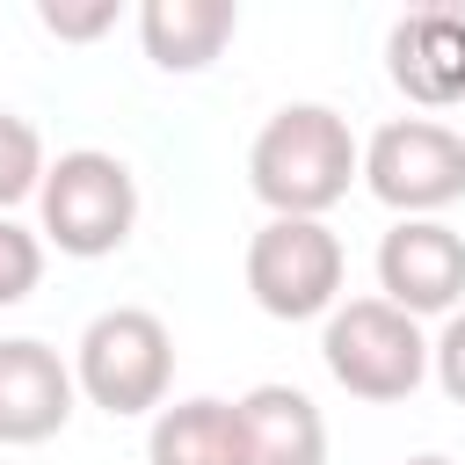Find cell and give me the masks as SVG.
Wrapping results in <instances>:
<instances>
[{"label":"cell","mask_w":465,"mask_h":465,"mask_svg":"<svg viewBox=\"0 0 465 465\" xmlns=\"http://www.w3.org/2000/svg\"><path fill=\"white\" fill-rule=\"evenodd\" d=\"M349 182H363V145L327 102H283L247 145V189L269 218H327Z\"/></svg>","instance_id":"6da1fadb"},{"label":"cell","mask_w":465,"mask_h":465,"mask_svg":"<svg viewBox=\"0 0 465 465\" xmlns=\"http://www.w3.org/2000/svg\"><path fill=\"white\" fill-rule=\"evenodd\" d=\"M73 385L109 421L160 414L167 407V385H174V334H167V320L145 312V305L94 312L80 327V349H73Z\"/></svg>","instance_id":"7a4b0ae2"},{"label":"cell","mask_w":465,"mask_h":465,"mask_svg":"<svg viewBox=\"0 0 465 465\" xmlns=\"http://www.w3.org/2000/svg\"><path fill=\"white\" fill-rule=\"evenodd\" d=\"M320 363L349 400L392 407L429 378V334L414 312H400L385 298H349L320 327Z\"/></svg>","instance_id":"3957f363"},{"label":"cell","mask_w":465,"mask_h":465,"mask_svg":"<svg viewBox=\"0 0 465 465\" xmlns=\"http://www.w3.org/2000/svg\"><path fill=\"white\" fill-rule=\"evenodd\" d=\"M36 218H44V240L73 262H102L131 240L138 225V182L116 153L102 145H80V153H58L44 167V189H36Z\"/></svg>","instance_id":"277c9868"},{"label":"cell","mask_w":465,"mask_h":465,"mask_svg":"<svg viewBox=\"0 0 465 465\" xmlns=\"http://www.w3.org/2000/svg\"><path fill=\"white\" fill-rule=\"evenodd\" d=\"M363 189L400 218H436L465 196V131L436 116H392L363 145Z\"/></svg>","instance_id":"5b68a950"},{"label":"cell","mask_w":465,"mask_h":465,"mask_svg":"<svg viewBox=\"0 0 465 465\" xmlns=\"http://www.w3.org/2000/svg\"><path fill=\"white\" fill-rule=\"evenodd\" d=\"M341 240L327 218H269L247 240V291L269 320H327L341 305Z\"/></svg>","instance_id":"8992f818"},{"label":"cell","mask_w":465,"mask_h":465,"mask_svg":"<svg viewBox=\"0 0 465 465\" xmlns=\"http://www.w3.org/2000/svg\"><path fill=\"white\" fill-rule=\"evenodd\" d=\"M378 291L385 305L429 320V312H458L465 305V240L443 218H400L378 240Z\"/></svg>","instance_id":"52a82bcc"},{"label":"cell","mask_w":465,"mask_h":465,"mask_svg":"<svg viewBox=\"0 0 465 465\" xmlns=\"http://www.w3.org/2000/svg\"><path fill=\"white\" fill-rule=\"evenodd\" d=\"M73 363L36 341V334H7L0 341V443H51L73 421Z\"/></svg>","instance_id":"ba28073f"},{"label":"cell","mask_w":465,"mask_h":465,"mask_svg":"<svg viewBox=\"0 0 465 465\" xmlns=\"http://www.w3.org/2000/svg\"><path fill=\"white\" fill-rule=\"evenodd\" d=\"M385 73L421 109L465 102V7H414L385 36Z\"/></svg>","instance_id":"9c48e42d"},{"label":"cell","mask_w":465,"mask_h":465,"mask_svg":"<svg viewBox=\"0 0 465 465\" xmlns=\"http://www.w3.org/2000/svg\"><path fill=\"white\" fill-rule=\"evenodd\" d=\"M240 443L247 465H327V421L298 385L240 392Z\"/></svg>","instance_id":"30bf717a"},{"label":"cell","mask_w":465,"mask_h":465,"mask_svg":"<svg viewBox=\"0 0 465 465\" xmlns=\"http://www.w3.org/2000/svg\"><path fill=\"white\" fill-rule=\"evenodd\" d=\"M240 29L232 0H145L138 7V44L160 73H203Z\"/></svg>","instance_id":"8fae6325"},{"label":"cell","mask_w":465,"mask_h":465,"mask_svg":"<svg viewBox=\"0 0 465 465\" xmlns=\"http://www.w3.org/2000/svg\"><path fill=\"white\" fill-rule=\"evenodd\" d=\"M145 458L153 465H247V443H240V400H174L153 414L145 429Z\"/></svg>","instance_id":"7c38bea8"},{"label":"cell","mask_w":465,"mask_h":465,"mask_svg":"<svg viewBox=\"0 0 465 465\" xmlns=\"http://www.w3.org/2000/svg\"><path fill=\"white\" fill-rule=\"evenodd\" d=\"M44 138H36V124L29 116H15V109H0V218L22 203V196H36L44 189Z\"/></svg>","instance_id":"4fadbf2b"},{"label":"cell","mask_w":465,"mask_h":465,"mask_svg":"<svg viewBox=\"0 0 465 465\" xmlns=\"http://www.w3.org/2000/svg\"><path fill=\"white\" fill-rule=\"evenodd\" d=\"M36 283H44V232H29V225L0 218V312H7V305H22Z\"/></svg>","instance_id":"5bb4252c"},{"label":"cell","mask_w":465,"mask_h":465,"mask_svg":"<svg viewBox=\"0 0 465 465\" xmlns=\"http://www.w3.org/2000/svg\"><path fill=\"white\" fill-rule=\"evenodd\" d=\"M36 22L58 36V44H94L102 29H116V0H87V7H65V0H44Z\"/></svg>","instance_id":"9a60e30c"},{"label":"cell","mask_w":465,"mask_h":465,"mask_svg":"<svg viewBox=\"0 0 465 465\" xmlns=\"http://www.w3.org/2000/svg\"><path fill=\"white\" fill-rule=\"evenodd\" d=\"M429 371H436V385H443V400H458L465 407V305L443 320V334L429 341Z\"/></svg>","instance_id":"2e32d148"},{"label":"cell","mask_w":465,"mask_h":465,"mask_svg":"<svg viewBox=\"0 0 465 465\" xmlns=\"http://www.w3.org/2000/svg\"><path fill=\"white\" fill-rule=\"evenodd\" d=\"M400 465H458V458H443V450H421V458H400Z\"/></svg>","instance_id":"e0dca14e"}]
</instances>
